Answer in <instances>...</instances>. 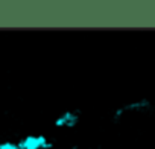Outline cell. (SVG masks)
Returning a JSON list of instances; mask_svg holds the SVG:
<instances>
[{
  "mask_svg": "<svg viewBox=\"0 0 155 149\" xmlns=\"http://www.w3.org/2000/svg\"><path fill=\"white\" fill-rule=\"evenodd\" d=\"M17 144L20 149H49L52 147V143L44 135H26Z\"/></svg>",
  "mask_w": 155,
  "mask_h": 149,
  "instance_id": "cell-1",
  "label": "cell"
},
{
  "mask_svg": "<svg viewBox=\"0 0 155 149\" xmlns=\"http://www.w3.org/2000/svg\"><path fill=\"white\" fill-rule=\"evenodd\" d=\"M79 122V114L76 111H65L62 113L56 120H55V126L58 128H73Z\"/></svg>",
  "mask_w": 155,
  "mask_h": 149,
  "instance_id": "cell-2",
  "label": "cell"
},
{
  "mask_svg": "<svg viewBox=\"0 0 155 149\" xmlns=\"http://www.w3.org/2000/svg\"><path fill=\"white\" fill-rule=\"evenodd\" d=\"M147 107H149V101L141 99V101H137V102H132V104H128V105L119 108V110L116 111V117L122 116L125 111H140V110H144V108H147Z\"/></svg>",
  "mask_w": 155,
  "mask_h": 149,
  "instance_id": "cell-3",
  "label": "cell"
},
{
  "mask_svg": "<svg viewBox=\"0 0 155 149\" xmlns=\"http://www.w3.org/2000/svg\"><path fill=\"white\" fill-rule=\"evenodd\" d=\"M0 149H20L17 143H12V141H2L0 143Z\"/></svg>",
  "mask_w": 155,
  "mask_h": 149,
  "instance_id": "cell-4",
  "label": "cell"
}]
</instances>
